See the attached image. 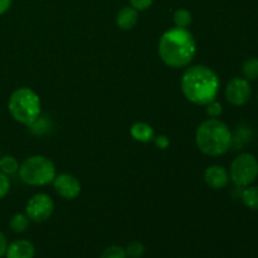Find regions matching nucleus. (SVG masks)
Instances as JSON below:
<instances>
[{
  "mask_svg": "<svg viewBox=\"0 0 258 258\" xmlns=\"http://www.w3.org/2000/svg\"><path fill=\"white\" fill-rule=\"evenodd\" d=\"M251 85L249 81L243 77H234L227 83L226 91V100L231 103L232 106H243L244 103L248 102L251 98Z\"/></svg>",
  "mask_w": 258,
  "mask_h": 258,
  "instance_id": "6e6552de",
  "label": "nucleus"
},
{
  "mask_svg": "<svg viewBox=\"0 0 258 258\" xmlns=\"http://www.w3.org/2000/svg\"><path fill=\"white\" fill-rule=\"evenodd\" d=\"M34 244L28 239H17L8 244L5 256L7 258H34Z\"/></svg>",
  "mask_w": 258,
  "mask_h": 258,
  "instance_id": "9b49d317",
  "label": "nucleus"
},
{
  "mask_svg": "<svg viewBox=\"0 0 258 258\" xmlns=\"http://www.w3.org/2000/svg\"><path fill=\"white\" fill-rule=\"evenodd\" d=\"M232 133L228 126L218 118H208L196 131V144L199 151L209 156L226 154L232 145Z\"/></svg>",
  "mask_w": 258,
  "mask_h": 258,
  "instance_id": "7ed1b4c3",
  "label": "nucleus"
},
{
  "mask_svg": "<svg viewBox=\"0 0 258 258\" xmlns=\"http://www.w3.org/2000/svg\"><path fill=\"white\" fill-rule=\"evenodd\" d=\"M204 181L209 188L219 190L228 185L229 173L224 166L211 165L204 171Z\"/></svg>",
  "mask_w": 258,
  "mask_h": 258,
  "instance_id": "9d476101",
  "label": "nucleus"
},
{
  "mask_svg": "<svg viewBox=\"0 0 258 258\" xmlns=\"http://www.w3.org/2000/svg\"><path fill=\"white\" fill-rule=\"evenodd\" d=\"M8 111L15 121L29 126L42 112L39 96L29 87L17 88L8 100Z\"/></svg>",
  "mask_w": 258,
  "mask_h": 258,
  "instance_id": "20e7f679",
  "label": "nucleus"
},
{
  "mask_svg": "<svg viewBox=\"0 0 258 258\" xmlns=\"http://www.w3.org/2000/svg\"><path fill=\"white\" fill-rule=\"evenodd\" d=\"M158 53L168 67L184 68L197 53V42L188 29L170 28L159 39Z\"/></svg>",
  "mask_w": 258,
  "mask_h": 258,
  "instance_id": "f03ea898",
  "label": "nucleus"
},
{
  "mask_svg": "<svg viewBox=\"0 0 258 258\" xmlns=\"http://www.w3.org/2000/svg\"><path fill=\"white\" fill-rule=\"evenodd\" d=\"M257 100H258V96H257Z\"/></svg>",
  "mask_w": 258,
  "mask_h": 258,
  "instance_id": "cd10ccee",
  "label": "nucleus"
},
{
  "mask_svg": "<svg viewBox=\"0 0 258 258\" xmlns=\"http://www.w3.org/2000/svg\"><path fill=\"white\" fill-rule=\"evenodd\" d=\"M229 179L239 188L249 186L258 176V160L249 153H242L232 161Z\"/></svg>",
  "mask_w": 258,
  "mask_h": 258,
  "instance_id": "423d86ee",
  "label": "nucleus"
},
{
  "mask_svg": "<svg viewBox=\"0 0 258 258\" xmlns=\"http://www.w3.org/2000/svg\"><path fill=\"white\" fill-rule=\"evenodd\" d=\"M181 92L189 102L206 106L217 100L221 81L212 68L198 64L186 68L181 77Z\"/></svg>",
  "mask_w": 258,
  "mask_h": 258,
  "instance_id": "f257e3e1",
  "label": "nucleus"
},
{
  "mask_svg": "<svg viewBox=\"0 0 258 258\" xmlns=\"http://www.w3.org/2000/svg\"><path fill=\"white\" fill-rule=\"evenodd\" d=\"M10 186H12V183H10L9 176L0 171V201L8 196V193L10 191Z\"/></svg>",
  "mask_w": 258,
  "mask_h": 258,
  "instance_id": "5701e85b",
  "label": "nucleus"
},
{
  "mask_svg": "<svg viewBox=\"0 0 258 258\" xmlns=\"http://www.w3.org/2000/svg\"><path fill=\"white\" fill-rule=\"evenodd\" d=\"M18 175L20 180L28 185L43 186L53 183L57 171L54 163L47 156L33 155L20 164Z\"/></svg>",
  "mask_w": 258,
  "mask_h": 258,
  "instance_id": "39448f33",
  "label": "nucleus"
},
{
  "mask_svg": "<svg viewBox=\"0 0 258 258\" xmlns=\"http://www.w3.org/2000/svg\"><path fill=\"white\" fill-rule=\"evenodd\" d=\"M242 201L247 208L258 211V185L246 186V189L242 191Z\"/></svg>",
  "mask_w": 258,
  "mask_h": 258,
  "instance_id": "2eb2a0df",
  "label": "nucleus"
},
{
  "mask_svg": "<svg viewBox=\"0 0 258 258\" xmlns=\"http://www.w3.org/2000/svg\"><path fill=\"white\" fill-rule=\"evenodd\" d=\"M223 112V107H222V103L218 102L217 100L212 101L208 105H206V113L211 118H218L219 116Z\"/></svg>",
  "mask_w": 258,
  "mask_h": 258,
  "instance_id": "4be33fe9",
  "label": "nucleus"
},
{
  "mask_svg": "<svg viewBox=\"0 0 258 258\" xmlns=\"http://www.w3.org/2000/svg\"><path fill=\"white\" fill-rule=\"evenodd\" d=\"M242 75L247 81L258 80V58L252 57L244 60L242 64Z\"/></svg>",
  "mask_w": 258,
  "mask_h": 258,
  "instance_id": "dca6fc26",
  "label": "nucleus"
},
{
  "mask_svg": "<svg viewBox=\"0 0 258 258\" xmlns=\"http://www.w3.org/2000/svg\"><path fill=\"white\" fill-rule=\"evenodd\" d=\"M54 212V202L48 194L38 193L34 194L28 201L25 207V214L30 222L35 223H43L52 217Z\"/></svg>",
  "mask_w": 258,
  "mask_h": 258,
  "instance_id": "0eeeda50",
  "label": "nucleus"
},
{
  "mask_svg": "<svg viewBox=\"0 0 258 258\" xmlns=\"http://www.w3.org/2000/svg\"><path fill=\"white\" fill-rule=\"evenodd\" d=\"M130 134L136 141L139 143H150L155 138V133H154V128L151 127L149 123L143 122V121H139L135 122L130 128Z\"/></svg>",
  "mask_w": 258,
  "mask_h": 258,
  "instance_id": "ddd939ff",
  "label": "nucleus"
},
{
  "mask_svg": "<svg viewBox=\"0 0 258 258\" xmlns=\"http://www.w3.org/2000/svg\"><path fill=\"white\" fill-rule=\"evenodd\" d=\"M126 256L128 258H141L145 253V246L139 241H133L126 246Z\"/></svg>",
  "mask_w": 258,
  "mask_h": 258,
  "instance_id": "aec40b11",
  "label": "nucleus"
},
{
  "mask_svg": "<svg viewBox=\"0 0 258 258\" xmlns=\"http://www.w3.org/2000/svg\"><path fill=\"white\" fill-rule=\"evenodd\" d=\"M139 22V12L130 7H123L122 9L118 10L116 15V24L122 30H131L136 27Z\"/></svg>",
  "mask_w": 258,
  "mask_h": 258,
  "instance_id": "f8f14e48",
  "label": "nucleus"
},
{
  "mask_svg": "<svg viewBox=\"0 0 258 258\" xmlns=\"http://www.w3.org/2000/svg\"><path fill=\"white\" fill-rule=\"evenodd\" d=\"M8 248V239L5 237V234L0 231V258L5 256V252Z\"/></svg>",
  "mask_w": 258,
  "mask_h": 258,
  "instance_id": "a878e982",
  "label": "nucleus"
},
{
  "mask_svg": "<svg viewBox=\"0 0 258 258\" xmlns=\"http://www.w3.org/2000/svg\"><path fill=\"white\" fill-rule=\"evenodd\" d=\"M53 185L58 196L67 201H73L81 194L80 180L72 174L62 173L55 175Z\"/></svg>",
  "mask_w": 258,
  "mask_h": 258,
  "instance_id": "1a4fd4ad",
  "label": "nucleus"
},
{
  "mask_svg": "<svg viewBox=\"0 0 258 258\" xmlns=\"http://www.w3.org/2000/svg\"><path fill=\"white\" fill-rule=\"evenodd\" d=\"M20 164L18 163L17 158L12 155H5L0 158V171L9 175H14L19 170Z\"/></svg>",
  "mask_w": 258,
  "mask_h": 258,
  "instance_id": "f3484780",
  "label": "nucleus"
},
{
  "mask_svg": "<svg viewBox=\"0 0 258 258\" xmlns=\"http://www.w3.org/2000/svg\"><path fill=\"white\" fill-rule=\"evenodd\" d=\"M30 224V219L25 213H17L10 218L9 227L14 233H23L28 229Z\"/></svg>",
  "mask_w": 258,
  "mask_h": 258,
  "instance_id": "4468645a",
  "label": "nucleus"
},
{
  "mask_svg": "<svg viewBox=\"0 0 258 258\" xmlns=\"http://www.w3.org/2000/svg\"><path fill=\"white\" fill-rule=\"evenodd\" d=\"M173 20H174V24H175L176 28H183V29H188L189 25L191 24V13L189 12L188 9H176L174 12L173 15Z\"/></svg>",
  "mask_w": 258,
  "mask_h": 258,
  "instance_id": "a211bd4d",
  "label": "nucleus"
},
{
  "mask_svg": "<svg viewBox=\"0 0 258 258\" xmlns=\"http://www.w3.org/2000/svg\"><path fill=\"white\" fill-rule=\"evenodd\" d=\"M52 127V123L48 120L47 117H43L42 115L38 116V118H35L32 123L29 125L30 131H32L34 135H44Z\"/></svg>",
  "mask_w": 258,
  "mask_h": 258,
  "instance_id": "6ab92c4d",
  "label": "nucleus"
},
{
  "mask_svg": "<svg viewBox=\"0 0 258 258\" xmlns=\"http://www.w3.org/2000/svg\"><path fill=\"white\" fill-rule=\"evenodd\" d=\"M153 141L159 149H161V150H165V149L169 146V144H170V141H169V138H168V136H165V135L155 136Z\"/></svg>",
  "mask_w": 258,
  "mask_h": 258,
  "instance_id": "393cba45",
  "label": "nucleus"
},
{
  "mask_svg": "<svg viewBox=\"0 0 258 258\" xmlns=\"http://www.w3.org/2000/svg\"><path fill=\"white\" fill-rule=\"evenodd\" d=\"M13 0H0V17L4 15L12 8Z\"/></svg>",
  "mask_w": 258,
  "mask_h": 258,
  "instance_id": "bb28decb",
  "label": "nucleus"
},
{
  "mask_svg": "<svg viewBox=\"0 0 258 258\" xmlns=\"http://www.w3.org/2000/svg\"><path fill=\"white\" fill-rule=\"evenodd\" d=\"M100 258H127L125 248L121 246H111L101 253Z\"/></svg>",
  "mask_w": 258,
  "mask_h": 258,
  "instance_id": "412c9836",
  "label": "nucleus"
},
{
  "mask_svg": "<svg viewBox=\"0 0 258 258\" xmlns=\"http://www.w3.org/2000/svg\"><path fill=\"white\" fill-rule=\"evenodd\" d=\"M128 2H130L131 7L135 8L138 12H144L153 5L154 0H128Z\"/></svg>",
  "mask_w": 258,
  "mask_h": 258,
  "instance_id": "b1692460",
  "label": "nucleus"
}]
</instances>
